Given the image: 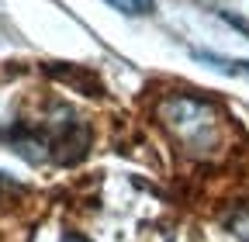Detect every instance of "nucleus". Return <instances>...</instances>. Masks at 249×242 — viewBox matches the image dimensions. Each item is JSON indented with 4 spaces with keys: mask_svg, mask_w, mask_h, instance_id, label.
I'll list each match as a JSON object with an SVG mask.
<instances>
[{
    "mask_svg": "<svg viewBox=\"0 0 249 242\" xmlns=\"http://www.w3.org/2000/svg\"><path fill=\"white\" fill-rule=\"evenodd\" d=\"M156 118L194 156H211L225 142V118L211 101L194 94H166L156 104Z\"/></svg>",
    "mask_w": 249,
    "mask_h": 242,
    "instance_id": "1",
    "label": "nucleus"
},
{
    "mask_svg": "<svg viewBox=\"0 0 249 242\" xmlns=\"http://www.w3.org/2000/svg\"><path fill=\"white\" fill-rule=\"evenodd\" d=\"M107 4L128 17H142V14H152L156 11V0H107Z\"/></svg>",
    "mask_w": 249,
    "mask_h": 242,
    "instance_id": "2",
    "label": "nucleus"
},
{
    "mask_svg": "<svg viewBox=\"0 0 249 242\" xmlns=\"http://www.w3.org/2000/svg\"><path fill=\"white\" fill-rule=\"evenodd\" d=\"M18 197H24V187L14 184L7 173H0V204H11V201H18Z\"/></svg>",
    "mask_w": 249,
    "mask_h": 242,
    "instance_id": "3",
    "label": "nucleus"
},
{
    "mask_svg": "<svg viewBox=\"0 0 249 242\" xmlns=\"http://www.w3.org/2000/svg\"><path fill=\"white\" fill-rule=\"evenodd\" d=\"M62 242H90V239H83V235H76V232H66V235H62Z\"/></svg>",
    "mask_w": 249,
    "mask_h": 242,
    "instance_id": "4",
    "label": "nucleus"
},
{
    "mask_svg": "<svg viewBox=\"0 0 249 242\" xmlns=\"http://www.w3.org/2000/svg\"><path fill=\"white\" fill-rule=\"evenodd\" d=\"M235 69H242V73H249V63H242V59H239V63H232Z\"/></svg>",
    "mask_w": 249,
    "mask_h": 242,
    "instance_id": "5",
    "label": "nucleus"
}]
</instances>
